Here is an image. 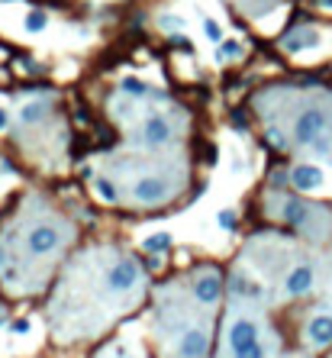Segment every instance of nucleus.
Listing matches in <instances>:
<instances>
[{
    "label": "nucleus",
    "mask_w": 332,
    "mask_h": 358,
    "mask_svg": "<svg viewBox=\"0 0 332 358\" xmlns=\"http://www.w3.org/2000/svg\"><path fill=\"white\" fill-rule=\"evenodd\" d=\"M0 326H3V310H0Z\"/></svg>",
    "instance_id": "obj_26"
},
{
    "label": "nucleus",
    "mask_w": 332,
    "mask_h": 358,
    "mask_svg": "<svg viewBox=\"0 0 332 358\" xmlns=\"http://www.w3.org/2000/svg\"><path fill=\"white\" fill-rule=\"evenodd\" d=\"M326 129V114L323 110H306L304 116H297V123H294V136L300 142H316L320 139V132Z\"/></svg>",
    "instance_id": "obj_1"
},
{
    "label": "nucleus",
    "mask_w": 332,
    "mask_h": 358,
    "mask_svg": "<svg viewBox=\"0 0 332 358\" xmlns=\"http://www.w3.org/2000/svg\"><path fill=\"white\" fill-rule=\"evenodd\" d=\"M97 197L107 200V204H113V200H116V188H113V181H107V178L97 181Z\"/></svg>",
    "instance_id": "obj_17"
},
{
    "label": "nucleus",
    "mask_w": 332,
    "mask_h": 358,
    "mask_svg": "<svg viewBox=\"0 0 332 358\" xmlns=\"http://www.w3.org/2000/svg\"><path fill=\"white\" fill-rule=\"evenodd\" d=\"M58 242H62V236L55 233V226H36V229H29V236H26V249L33 255L55 252Z\"/></svg>",
    "instance_id": "obj_2"
},
{
    "label": "nucleus",
    "mask_w": 332,
    "mask_h": 358,
    "mask_svg": "<svg viewBox=\"0 0 332 358\" xmlns=\"http://www.w3.org/2000/svg\"><path fill=\"white\" fill-rule=\"evenodd\" d=\"M13 332H17V336H26V332H29V320H13Z\"/></svg>",
    "instance_id": "obj_23"
},
{
    "label": "nucleus",
    "mask_w": 332,
    "mask_h": 358,
    "mask_svg": "<svg viewBox=\"0 0 332 358\" xmlns=\"http://www.w3.org/2000/svg\"><path fill=\"white\" fill-rule=\"evenodd\" d=\"M310 46H316L313 29H294L290 36L281 39V48H284V52H304V48H310Z\"/></svg>",
    "instance_id": "obj_12"
},
{
    "label": "nucleus",
    "mask_w": 332,
    "mask_h": 358,
    "mask_svg": "<svg viewBox=\"0 0 332 358\" xmlns=\"http://www.w3.org/2000/svg\"><path fill=\"white\" fill-rule=\"evenodd\" d=\"M220 294H222L220 274H203L200 281L194 284V297L200 303H216V301H220Z\"/></svg>",
    "instance_id": "obj_8"
},
{
    "label": "nucleus",
    "mask_w": 332,
    "mask_h": 358,
    "mask_svg": "<svg viewBox=\"0 0 332 358\" xmlns=\"http://www.w3.org/2000/svg\"><path fill=\"white\" fill-rule=\"evenodd\" d=\"M142 139H146V145H165V142L171 139V123L158 114L148 116L146 126H142Z\"/></svg>",
    "instance_id": "obj_5"
},
{
    "label": "nucleus",
    "mask_w": 332,
    "mask_h": 358,
    "mask_svg": "<svg viewBox=\"0 0 332 358\" xmlns=\"http://www.w3.org/2000/svg\"><path fill=\"white\" fill-rule=\"evenodd\" d=\"M229 342H232V352H242V349H249L252 342H259V330H255V323H249V320L232 323Z\"/></svg>",
    "instance_id": "obj_7"
},
{
    "label": "nucleus",
    "mask_w": 332,
    "mask_h": 358,
    "mask_svg": "<svg viewBox=\"0 0 332 358\" xmlns=\"http://www.w3.org/2000/svg\"><path fill=\"white\" fill-rule=\"evenodd\" d=\"M136 278H139L136 262H116L107 271V287L110 291H130L132 284H136Z\"/></svg>",
    "instance_id": "obj_4"
},
{
    "label": "nucleus",
    "mask_w": 332,
    "mask_h": 358,
    "mask_svg": "<svg viewBox=\"0 0 332 358\" xmlns=\"http://www.w3.org/2000/svg\"><path fill=\"white\" fill-rule=\"evenodd\" d=\"M220 226L226 229V233H232V229L239 226V217H236L232 210H220Z\"/></svg>",
    "instance_id": "obj_19"
},
{
    "label": "nucleus",
    "mask_w": 332,
    "mask_h": 358,
    "mask_svg": "<svg viewBox=\"0 0 332 358\" xmlns=\"http://www.w3.org/2000/svg\"><path fill=\"white\" fill-rule=\"evenodd\" d=\"M120 91H123L126 97H132V100H139V97L148 94V84H146V81H139V78H123Z\"/></svg>",
    "instance_id": "obj_14"
},
{
    "label": "nucleus",
    "mask_w": 332,
    "mask_h": 358,
    "mask_svg": "<svg viewBox=\"0 0 332 358\" xmlns=\"http://www.w3.org/2000/svg\"><path fill=\"white\" fill-rule=\"evenodd\" d=\"M239 55H242V46H239V42H226V46L220 48V58H222V62H226V58H239Z\"/></svg>",
    "instance_id": "obj_22"
},
{
    "label": "nucleus",
    "mask_w": 332,
    "mask_h": 358,
    "mask_svg": "<svg viewBox=\"0 0 332 358\" xmlns=\"http://www.w3.org/2000/svg\"><path fill=\"white\" fill-rule=\"evenodd\" d=\"M306 339H310V346H332V316H326V313H320V316H313V320L306 323Z\"/></svg>",
    "instance_id": "obj_6"
},
{
    "label": "nucleus",
    "mask_w": 332,
    "mask_h": 358,
    "mask_svg": "<svg viewBox=\"0 0 332 358\" xmlns=\"http://www.w3.org/2000/svg\"><path fill=\"white\" fill-rule=\"evenodd\" d=\"M287 294H294V297H300V294H306L310 287H313V268H306V265H297L294 271L287 274L284 281Z\"/></svg>",
    "instance_id": "obj_9"
},
{
    "label": "nucleus",
    "mask_w": 332,
    "mask_h": 358,
    "mask_svg": "<svg viewBox=\"0 0 332 358\" xmlns=\"http://www.w3.org/2000/svg\"><path fill=\"white\" fill-rule=\"evenodd\" d=\"M290 181H294V188H300V190H313L323 184V171L316 168V165H297V168L290 171Z\"/></svg>",
    "instance_id": "obj_10"
},
{
    "label": "nucleus",
    "mask_w": 332,
    "mask_h": 358,
    "mask_svg": "<svg viewBox=\"0 0 332 358\" xmlns=\"http://www.w3.org/2000/svg\"><path fill=\"white\" fill-rule=\"evenodd\" d=\"M168 245H171V236H168V233H155V236H148L146 242H142V249H146L148 255H158V252H165Z\"/></svg>",
    "instance_id": "obj_16"
},
{
    "label": "nucleus",
    "mask_w": 332,
    "mask_h": 358,
    "mask_svg": "<svg viewBox=\"0 0 332 358\" xmlns=\"http://www.w3.org/2000/svg\"><path fill=\"white\" fill-rule=\"evenodd\" d=\"M236 358H265V346H261V342H252L249 349L236 352Z\"/></svg>",
    "instance_id": "obj_20"
},
{
    "label": "nucleus",
    "mask_w": 332,
    "mask_h": 358,
    "mask_svg": "<svg viewBox=\"0 0 332 358\" xmlns=\"http://www.w3.org/2000/svg\"><path fill=\"white\" fill-rule=\"evenodd\" d=\"M232 126H239V129H245V116L236 114V116H232Z\"/></svg>",
    "instance_id": "obj_25"
},
{
    "label": "nucleus",
    "mask_w": 332,
    "mask_h": 358,
    "mask_svg": "<svg viewBox=\"0 0 332 358\" xmlns=\"http://www.w3.org/2000/svg\"><path fill=\"white\" fill-rule=\"evenodd\" d=\"M203 33H207V39H210V42H220V39H222L220 23H213V19H207V23H203Z\"/></svg>",
    "instance_id": "obj_21"
},
{
    "label": "nucleus",
    "mask_w": 332,
    "mask_h": 358,
    "mask_svg": "<svg viewBox=\"0 0 332 358\" xmlns=\"http://www.w3.org/2000/svg\"><path fill=\"white\" fill-rule=\"evenodd\" d=\"M165 194H168L165 181H158V178H142L136 188H132V197H136L142 207H155V204H161Z\"/></svg>",
    "instance_id": "obj_3"
},
{
    "label": "nucleus",
    "mask_w": 332,
    "mask_h": 358,
    "mask_svg": "<svg viewBox=\"0 0 332 358\" xmlns=\"http://www.w3.org/2000/svg\"><path fill=\"white\" fill-rule=\"evenodd\" d=\"M46 114H49V104H26L19 110V120L26 123V126H33V123H39Z\"/></svg>",
    "instance_id": "obj_15"
},
{
    "label": "nucleus",
    "mask_w": 332,
    "mask_h": 358,
    "mask_svg": "<svg viewBox=\"0 0 332 358\" xmlns=\"http://www.w3.org/2000/svg\"><path fill=\"white\" fill-rule=\"evenodd\" d=\"M207 349H210V342H207V336H203L200 330H191L184 332V339H181V358H203L207 355Z\"/></svg>",
    "instance_id": "obj_11"
},
{
    "label": "nucleus",
    "mask_w": 332,
    "mask_h": 358,
    "mask_svg": "<svg viewBox=\"0 0 332 358\" xmlns=\"http://www.w3.org/2000/svg\"><path fill=\"white\" fill-rule=\"evenodd\" d=\"M268 139H271V145H274V149H281V145H284V139H281L277 132H268Z\"/></svg>",
    "instance_id": "obj_24"
},
{
    "label": "nucleus",
    "mask_w": 332,
    "mask_h": 358,
    "mask_svg": "<svg viewBox=\"0 0 332 358\" xmlns=\"http://www.w3.org/2000/svg\"><path fill=\"white\" fill-rule=\"evenodd\" d=\"M46 26V13H42V10H33V13H29L26 17V29H33V33H39V29Z\"/></svg>",
    "instance_id": "obj_18"
},
{
    "label": "nucleus",
    "mask_w": 332,
    "mask_h": 358,
    "mask_svg": "<svg viewBox=\"0 0 332 358\" xmlns=\"http://www.w3.org/2000/svg\"><path fill=\"white\" fill-rule=\"evenodd\" d=\"M306 220H310V207H306L304 200H287L284 204V223H290V226H304Z\"/></svg>",
    "instance_id": "obj_13"
}]
</instances>
